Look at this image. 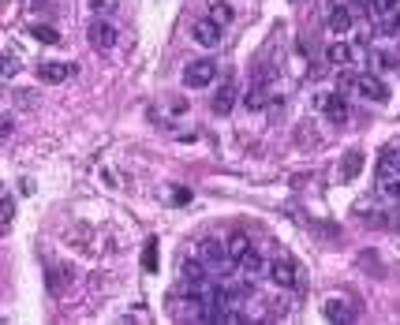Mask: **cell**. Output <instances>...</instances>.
I'll list each match as a JSON object with an SVG mask.
<instances>
[{
    "label": "cell",
    "instance_id": "cell-1",
    "mask_svg": "<svg viewBox=\"0 0 400 325\" xmlns=\"http://www.w3.org/2000/svg\"><path fill=\"white\" fill-rule=\"evenodd\" d=\"M269 281L277 288H288V292H296V288H303V273H300V262H296L288 250H277L273 258H269Z\"/></svg>",
    "mask_w": 400,
    "mask_h": 325
},
{
    "label": "cell",
    "instance_id": "cell-2",
    "mask_svg": "<svg viewBox=\"0 0 400 325\" xmlns=\"http://www.w3.org/2000/svg\"><path fill=\"white\" fill-rule=\"evenodd\" d=\"M213 79H217V64L213 60H194L183 68V86L188 90H206Z\"/></svg>",
    "mask_w": 400,
    "mask_h": 325
},
{
    "label": "cell",
    "instance_id": "cell-3",
    "mask_svg": "<svg viewBox=\"0 0 400 325\" xmlns=\"http://www.w3.org/2000/svg\"><path fill=\"white\" fill-rule=\"evenodd\" d=\"M87 38H90V45H94L98 53H109L116 45V26L101 15V19H94L90 23V30H87Z\"/></svg>",
    "mask_w": 400,
    "mask_h": 325
},
{
    "label": "cell",
    "instance_id": "cell-4",
    "mask_svg": "<svg viewBox=\"0 0 400 325\" xmlns=\"http://www.w3.org/2000/svg\"><path fill=\"white\" fill-rule=\"evenodd\" d=\"M318 109L325 113V120H329L333 127L348 124V101H344L340 94H318Z\"/></svg>",
    "mask_w": 400,
    "mask_h": 325
},
{
    "label": "cell",
    "instance_id": "cell-5",
    "mask_svg": "<svg viewBox=\"0 0 400 325\" xmlns=\"http://www.w3.org/2000/svg\"><path fill=\"white\" fill-rule=\"evenodd\" d=\"M199 258H202L210 269H228V266H232L228 247L221 243V239H202V243H199Z\"/></svg>",
    "mask_w": 400,
    "mask_h": 325
},
{
    "label": "cell",
    "instance_id": "cell-6",
    "mask_svg": "<svg viewBox=\"0 0 400 325\" xmlns=\"http://www.w3.org/2000/svg\"><path fill=\"white\" fill-rule=\"evenodd\" d=\"M352 86H356L363 98L378 101V105H381V101H389V86H385V82H381L378 75H367V71H363V75H356V82H352Z\"/></svg>",
    "mask_w": 400,
    "mask_h": 325
},
{
    "label": "cell",
    "instance_id": "cell-7",
    "mask_svg": "<svg viewBox=\"0 0 400 325\" xmlns=\"http://www.w3.org/2000/svg\"><path fill=\"white\" fill-rule=\"evenodd\" d=\"M191 38L202 45V49H217L221 45V23H213V19H199L191 26Z\"/></svg>",
    "mask_w": 400,
    "mask_h": 325
},
{
    "label": "cell",
    "instance_id": "cell-8",
    "mask_svg": "<svg viewBox=\"0 0 400 325\" xmlns=\"http://www.w3.org/2000/svg\"><path fill=\"white\" fill-rule=\"evenodd\" d=\"M352 60H359V45H348V41H333L329 49H325V64H333V68H348Z\"/></svg>",
    "mask_w": 400,
    "mask_h": 325
},
{
    "label": "cell",
    "instance_id": "cell-9",
    "mask_svg": "<svg viewBox=\"0 0 400 325\" xmlns=\"http://www.w3.org/2000/svg\"><path fill=\"white\" fill-rule=\"evenodd\" d=\"M393 176H400V150L397 146H385V150L378 154V180L389 183Z\"/></svg>",
    "mask_w": 400,
    "mask_h": 325
},
{
    "label": "cell",
    "instance_id": "cell-10",
    "mask_svg": "<svg viewBox=\"0 0 400 325\" xmlns=\"http://www.w3.org/2000/svg\"><path fill=\"white\" fill-rule=\"evenodd\" d=\"M210 105H213V113H217V116L232 113V105H236V79H225V82H221V86H217V94H213V101H210Z\"/></svg>",
    "mask_w": 400,
    "mask_h": 325
},
{
    "label": "cell",
    "instance_id": "cell-11",
    "mask_svg": "<svg viewBox=\"0 0 400 325\" xmlns=\"http://www.w3.org/2000/svg\"><path fill=\"white\" fill-rule=\"evenodd\" d=\"M352 23H356V15H352L348 4H333V8H329V30H333V34H348Z\"/></svg>",
    "mask_w": 400,
    "mask_h": 325
},
{
    "label": "cell",
    "instance_id": "cell-12",
    "mask_svg": "<svg viewBox=\"0 0 400 325\" xmlns=\"http://www.w3.org/2000/svg\"><path fill=\"white\" fill-rule=\"evenodd\" d=\"M71 71H75L71 64H42V68H38V79L53 86V82H64V79L71 75Z\"/></svg>",
    "mask_w": 400,
    "mask_h": 325
},
{
    "label": "cell",
    "instance_id": "cell-13",
    "mask_svg": "<svg viewBox=\"0 0 400 325\" xmlns=\"http://www.w3.org/2000/svg\"><path fill=\"white\" fill-rule=\"evenodd\" d=\"M236 266L244 269V273H251V277H255V273H262V269H266V258L258 254V247H247L244 254H239V262H236Z\"/></svg>",
    "mask_w": 400,
    "mask_h": 325
},
{
    "label": "cell",
    "instance_id": "cell-14",
    "mask_svg": "<svg viewBox=\"0 0 400 325\" xmlns=\"http://www.w3.org/2000/svg\"><path fill=\"white\" fill-rule=\"evenodd\" d=\"M269 101H273V90H269V86H255V82H251V90H247L244 105H247V109H266Z\"/></svg>",
    "mask_w": 400,
    "mask_h": 325
},
{
    "label": "cell",
    "instance_id": "cell-15",
    "mask_svg": "<svg viewBox=\"0 0 400 325\" xmlns=\"http://www.w3.org/2000/svg\"><path fill=\"white\" fill-rule=\"evenodd\" d=\"M180 273H183V281H188V284H202V281H206V266H202L199 258H183Z\"/></svg>",
    "mask_w": 400,
    "mask_h": 325
},
{
    "label": "cell",
    "instance_id": "cell-16",
    "mask_svg": "<svg viewBox=\"0 0 400 325\" xmlns=\"http://www.w3.org/2000/svg\"><path fill=\"white\" fill-rule=\"evenodd\" d=\"M15 71H19V53L4 49V53H0V79H12Z\"/></svg>",
    "mask_w": 400,
    "mask_h": 325
},
{
    "label": "cell",
    "instance_id": "cell-17",
    "mask_svg": "<svg viewBox=\"0 0 400 325\" xmlns=\"http://www.w3.org/2000/svg\"><path fill=\"white\" fill-rule=\"evenodd\" d=\"M325 318H329V322H352L348 303H344V299H329V303H325Z\"/></svg>",
    "mask_w": 400,
    "mask_h": 325
},
{
    "label": "cell",
    "instance_id": "cell-18",
    "mask_svg": "<svg viewBox=\"0 0 400 325\" xmlns=\"http://www.w3.org/2000/svg\"><path fill=\"white\" fill-rule=\"evenodd\" d=\"M210 19L225 26V23H232V19H236V12H232V8L225 4V0H217V4H210Z\"/></svg>",
    "mask_w": 400,
    "mask_h": 325
},
{
    "label": "cell",
    "instance_id": "cell-19",
    "mask_svg": "<svg viewBox=\"0 0 400 325\" xmlns=\"http://www.w3.org/2000/svg\"><path fill=\"white\" fill-rule=\"evenodd\" d=\"M30 38H38L42 45H57L60 34H57V26H30Z\"/></svg>",
    "mask_w": 400,
    "mask_h": 325
},
{
    "label": "cell",
    "instance_id": "cell-20",
    "mask_svg": "<svg viewBox=\"0 0 400 325\" xmlns=\"http://www.w3.org/2000/svg\"><path fill=\"white\" fill-rule=\"evenodd\" d=\"M359 169H363V154H359V150H352L348 157H344V180H356Z\"/></svg>",
    "mask_w": 400,
    "mask_h": 325
},
{
    "label": "cell",
    "instance_id": "cell-21",
    "mask_svg": "<svg viewBox=\"0 0 400 325\" xmlns=\"http://www.w3.org/2000/svg\"><path fill=\"white\" fill-rule=\"evenodd\" d=\"M225 247H228V258H232V266H236V262H239V254H244V250L251 247V239H247V236H232Z\"/></svg>",
    "mask_w": 400,
    "mask_h": 325
},
{
    "label": "cell",
    "instance_id": "cell-22",
    "mask_svg": "<svg viewBox=\"0 0 400 325\" xmlns=\"http://www.w3.org/2000/svg\"><path fill=\"white\" fill-rule=\"evenodd\" d=\"M143 269H146V273H154V269H157V239H150V243L143 247Z\"/></svg>",
    "mask_w": 400,
    "mask_h": 325
},
{
    "label": "cell",
    "instance_id": "cell-23",
    "mask_svg": "<svg viewBox=\"0 0 400 325\" xmlns=\"http://www.w3.org/2000/svg\"><path fill=\"white\" fill-rule=\"evenodd\" d=\"M90 8H94L98 15H113L120 8V0H90Z\"/></svg>",
    "mask_w": 400,
    "mask_h": 325
},
{
    "label": "cell",
    "instance_id": "cell-24",
    "mask_svg": "<svg viewBox=\"0 0 400 325\" xmlns=\"http://www.w3.org/2000/svg\"><path fill=\"white\" fill-rule=\"evenodd\" d=\"M12 217H15V202L0 198V225H12Z\"/></svg>",
    "mask_w": 400,
    "mask_h": 325
},
{
    "label": "cell",
    "instance_id": "cell-25",
    "mask_svg": "<svg viewBox=\"0 0 400 325\" xmlns=\"http://www.w3.org/2000/svg\"><path fill=\"white\" fill-rule=\"evenodd\" d=\"M172 202H176V206H183V202H191V191H188V187H176V191H172Z\"/></svg>",
    "mask_w": 400,
    "mask_h": 325
},
{
    "label": "cell",
    "instance_id": "cell-26",
    "mask_svg": "<svg viewBox=\"0 0 400 325\" xmlns=\"http://www.w3.org/2000/svg\"><path fill=\"white\" fill-rule=\"evenodd\" d=\"M359 4H363V12H370V15L381 12V0H359Z\"/></svg>",
    "mask_w": 400,
    "mask_h": 325
},
{
    "label": "cell",
    "instance_id": "cell-27",
    "mask_svg": "<svg viewBox=\"0 0 400 325\" xmlns=\"http://www.w3.org/2000/svg\"><path fill=\"white\" fill-rule=\"evenodd\" d=\"M385 191H389V198H397V202H400V176H393V180H389V187H385Z\"/></svg>",
    "mask_w": 400,
    "mask_h": 325
},
{
    "label": "cell",
    "instance_id": "cell-28",
    "mask_svg": "<svg viewBox=\"0 0 400 325\" xmlns=\"http://www.w3.org/2000/svg\"><path fill=\"white\" fill-rule=\"evenodd\" d=\"M8 131H12V116H0V138H4Z\"/></svg>",
    "mask_w": 400,
    "mask_h": 325
},
{
    "label": "cell",
    "instance_id": "cell-29",
    "mask_svg": "<svg viewBox=\"0 0 400 325\" xmlns=\"http://www.w3.org/2000/svg\"><path fill=\"white\" fill-rule=\"evenodd\" d=\"M389 26H393V30H397V34H400V12H397V15H393V19H389Z\"/></svg>",
    "mask_w": 400,
    "mask_h": 325
},
{
    "label": "cell",
    "instance_id": "cell-30",
    "mask_svg": "<svg viewBox=\"0 0 400 325\" xmlns=\"http://www.w3.org/2000/svg\"><path fill=\"white\" fill-rule=\"evenodd\" d=\"M397 4V0H381V12H385V8H393Z\"/></svg>",
    "mask_w": 400,
    "mask_h": 325
}]
</instances>
